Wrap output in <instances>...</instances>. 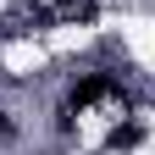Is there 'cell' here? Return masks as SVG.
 <instances>
[{"instance_id": "2", "label": "cell", "mask_w": 155, "mask_h": 155, "mask_svg": "<svg viewBox=\"0 0 155 155\" xmlns=\"http://www.w3.org/2000/svg\"><path fill=\"white\" fill-rule=\"evenodd\" d=\"M55 11H61L67 22H94V17H100V6H94V0H61Z\"/></svg>"}, {"instance_id": "1", "label": "cell", "mask_w": 155, "mask_h": 155, "mask_svg": "<svg viewBox=\"0 0 155 155\" xmlns=\"http://www.w3.org/2000/svg\"><path fill=\"white\" fill-rule=\"evenodd\" d=\"M105 94H116V89H111V78H83V83L72 89V111H78V105H94V100H105Z\"/></svg>"}, {"instance_id": "3", "label": "cell", "mask_w": 155, "mask_h": 155, "mask_svg": "<svg viewBox=\"0 0 155 155\" xmlns=\"http://www.w3.org/2000/svg\"><path fill=\"white\" fill-rule=\"evenodd\" d=\"M139 139H144V127H139V122H127V127H116V133H111L105 144H111V150H133Z\"/></svg>"}]
</instances>
